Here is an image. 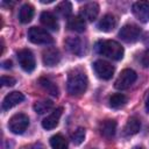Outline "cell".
Wrapping results in <instances>:
<instances>
[{"label": "cell", "mask_w": 149, "mask_h": 149, "mask_svg": "<svg viewBox=\"0 0 149 149\" xmlns=\"http://www.w3.org/2000/svg\"><path fill=\"white\" fill-rule=\"evenodd\" d=\"M68 92L71 95H79L86 91L87 77L80 69L72 70L68 76Z\"/></svg>", "instance_id": "obj_1"}, {"label": "cell", "mask_w": 149, "mask_h": 149, "mask_svg": "<svg viewBox=\"0 0 149 149\" xmlns=\"http://www.w3.org/2000/svg\"><path fill=\"white\" fill-rule=\"evenodd\" d=\"M95 50L98 54L114 61H119L123 57V48L119 42L113 40H102L97 42Z\"/></svg>", "instance_id": "obj_2"}, {"label": "cell", "mask_w": 149, "mask_h": 149, "mask_svg": "<svg viewBox=\"0 0 149 149\" xmlns=\"http://www.w3.org/2000/svg\"><path fill=\"white\" fill-rule=\"evenodd\" d=\"M28 40L34 44H50L54 42L51 35L43 28L31 27L28 30Z\"/></svg>", "instance_id": "obj_3"}, {"label": "cell", "mask_w": 149, "mask_h": 149, "mask_svg": "<svg viewBox=\"0 0 149 149\" xmlns=\"http://www.w3.org/2000/svg\"><path fill=\"white\" fill-rule=\"evenodd\" d=\"M29 126V118L23 113L14 114L8 122V128L14 134H22Z\"/></svg>", "instance_id": "obj_4"}, {"label": "cell", "mask_w": 149, "mask_h": 149, "mask_svg": "<svg viewBox=\"0 0 149 149\" xmlns=\"http://www.w3.org/2000/svg\"><path fill=\"white\" fill-rule=\"evenodd\" d=\"M141 28L136 24H133V23H128V24H125L120 31H119V37L127 42V43H133V42H136L140 36H141Z\"/></svg>", "instance_id": "obj_5"}, {"label": "cell", "mask_w": 149, "mask_h": 149, "mask_svg": "<svg viewBox=\"0 0 149 149\" xmlns=\"http://www.w3.org/2000/svg\"><path fill=\"white\" fill-rule=\"evenodd\" d=\"M136 78H137V74H136V72L134 70H132V69H125L119 74L118 79L115 80L114 86L118 90H127L128 87H130L134 84V81L136 80Z\"/></svg>", "instance_id": "obj_6"}, {"label": "cell", "mask_w": 149, "mask_h": 149, "mask_svg": "<svg viewBox=\"0 0 149 149\" xmlns=\"http://www.w3.org/2000/svg\"><path fill=\"white\" fill-rule=\"evenodd\" d=\"M17 61L21 65V68L27 71V72H31L35 66H36V62H35V57L33 55V52L29 49H22L17 52Z\"/></svg>", "instance_id": "obj_7"}, {"label": "cell", "mask_w": 149, "mask_h": 149, "mask_svg": "<svg viewBox=\"0 0 149 149\" xmlns=\"http://www.w3.org/2000/svg\"><path fill=\"white\" fill-rule=\"evenodd\" d=\"M93 69L95 71V73L98 74V77L102 78V79H109L112 78L113 73H114V66L102 59H98L93 63Z\"/></svg>", "instance_id": "obj_8"}, {"label": "cell", "mask_w": 149, "mask_h": 149, "mask_svg": "<svg viewBox=\"0 0 149 149\" xmlns=\"http://www.w3.org/2000/svg\"><path fill=\"white\" fill-rule=\"evenodd\" d=\"M132 10H133V14L134 16L146 23L149 21V1H136L133 3V7H132Z\"/></svg>", "instance_id": "obj_9"}, {"label": "cell", "mask_w": 149, "mask_h": 149, "mask_svg": "<svg viewBox=\"0 0 149 149\" xmlns=\"http://www.w3.org/2000/svg\"><path fill=\"white\" fill-rule=\"evenodd\" d=\"M99 14V5L97 2H87L80 8L79 16L87 21H94Z\"/></svg>", "instance_id": "obj_10"}, {"label": "cell", "mask_w": 149, "mask_h": 149, "mask_svg": "<svg viewBox=\"0 0 149 149\" xmlns=\"http://www.w3.org/2000/svg\"><path fill=\"white\" fill-rule=\"evenodd\" d=\"M43 64L47 66H55L61 61V54L56 48H47L42 54Z\"/></svg>", "instance_id": "obj_11"}, {"label": "cell", "mask_w": 149, "mask_h": 149, "mask_svg": "<svg viewBox=\"0 0 149 149\" xmlns=\"http://www.w3.org/2000/svg\"><path fill=\"white\" fill-rule=\"evenodd\" d=\"M24 99V95L19 92V91H13L10 93H8L5 98H3V101H2V109L3 111H7V109H10L13 108L14 106H16L17 104L22 102Z\"/></svg>", "instance_id": "obj_12"}, {"label": "cell", "mask_w": 149, "mask_h": 149, "mask_svg": "<svg viewBox=\"0 0 149 149\" xmlns=\"http://www.w3.org/2000/svg\"><path fill=\"white\" fill-rule=\"evenodd\" d=\"M62 112H63V108L62 107H58L56 109L52 111L51 114H49L45 119H43L42 121V127L47 130H51L54 128L57 127L58 125V121L61 119V115H62Z\"/></svg>", "instance_id": "obj_13"}, {"label": "cell", "mask_w": 149, "mask_h": 149, "mask_svg": "<svg viewBox=\"0 0 149 149\" xmlns=\"http://www.w3.org/2000/svg\"><path fill=\"white\" fill-rule=\"evenodd\" d=\"M40 21H41V23L45 28H48L50 30H54V31L58 30V27H59L58 26V21H57L56 16L52 13H50V12H42V14L40 16Z\"/></svg>", "instance_id": "obj_14"}, {"label": "cell", "mask_w": 149, "mask_h": 149, "mask_svg": "<svg viewBox=\"0 0 149 149\" xmlns=\"http://www.w3.org/2000/svg\"><path fill=\"white\" fill-rule=\"evenodd\" d=\"M115 130H116V121L115 120H111V119L109 120H105L99 126L100 134L106 139L113 137L114 134H115Z\"/></svg>", "instance_id": "obj_15"}, {"label": "cell", "mask_w": 149, "mask_h": 149, "mask_svg": "<svg viewBox=\"0 0 149 149\" xmlns=\"http://www.w3.org/2000/svg\"><path fill=\"white\" fill-rule=\"evenodd\" d=\"M116 27V19L114 15L112 14H106L104 15L99 23H98V28L101 30V31H105V33H108V31H112L114 28Z\"/></svg>", "instance_id": "obj_16"}, {"label": "cell", "mask_w": 149, "mask_h": 149, "mask_svg": "<svg viewBox=\"0 0 149 149\" xmlns=\"http://www.w3.org/2000/svg\"><path fill=\"white\" fill-rule=\"evenodd\" d=\"M65 45L66 48L74 55L81 56L84 54V47H83V42L78 38V37H69L65 41Z\"/></svg>", "instance_id": "obj_17"}, {"label": "cell", "mask_w": 149, "mask_h": 149, "mask_svg": "<svg viewBox=\"0 0 149 149\" xmlns=\"http://www.w3.org/2000/svg\"><path fill=\"white\" fill-rule=\"evenodd\" d=\"M140 128H141V121L136 116H132L128 119V121L123 128V135H126V136L135 135L136 133H139Z\"/></svg>", "instance_id": "obj_18"}, {"label": "cell", "mask_w": 149, "mask_h": 149, "mask_svg": "<svg viewBox=\"0 0 149 149\" xmlns=\"http://www.w3.org/2000/svg\"><path fill=\"white\" fill-rule=\"evenodd\" d=\"M68 28L72 31H77V33H83L86 28V23H85V20L77 15V16H71L69 20H68Z\"/></svg>", "instance_id": "obj_19"}, {"label": "cell", "mask_w": 149, "mask_h": 149, "mask_svg": "<svg viewBox=\"0 0 149 149\" xmlns=\"http://www.w3.org/2000/svg\"><path fill=\"white\" fill-rule=\"evenodd\" d=\"M34 16V7L29 3H24L19 10V20L22 23H28Z\"/></svg>", "instance_id": "obj_20"}, {"label": "cell", "mask_w": 149, "mask_h": 149, "mask_svg": "<svg viewBox=\"0 0 149 149\" xmlns=\"http://www.w3.org/2000/svg\"><path fill=\"white\" fill-rule=\"evenodd\" d=\"M38 84H40V86H41L44 91H47L49 94H51V95H54V97H57V95H58V93H59L58 87H57V85H56L55 83H52L50 79L42 77V78L38 79Z\"/></svg>", "instance_id": "obj_21"}, {"label": "cell", "mask_w": 149, "mask_h": 149, "mask_svg": "<svg viewBox=\"0 0 149 149\" xmlns=\"http://www.w3.org/2000/svg\"><path fill=\"white\" fill-rule=\"evenodd\" d=\"M54 108V102L51 100H41L34 104V111L38 114H44Z\"/></svg>", "instance_id": "obj_22"}, {"label": "cell", "mask_w": 149, "mask_h": 149, "mask_svg": "<svg viewBox=\"0 0 149 149\" xmlns=\"http://www.w3.org/2000/svg\"><path fill=\"white\" fill-rule=\"evenodd\" d=\"M50 146L52 149H68V141L61 134H56L50 137Z\"/></svg>", "instance_id": "obj_23"}, {"label": "cell", "mask_w": 149, "mask_h": 149, "mask_svg": "<svg viewBox=\"0 0 149 149\" xmlns=\"http://www.w3.org/2000/svg\"><path fill=\"white\" fill-rule=\"evenodd\" d=\"M127 102V97L122 93H115L109 98V106L113 108H120Z\"/></svg>", "instance_id": "obj_24"}, {"label": "cell", "mask_w": 149, "mask_h": 149, "mask_svg": "<svg viewBox=\"0 0 149 149\" xmlns=\"http://www.w3.org/2000/svg\"><path fill=\"white\" fill-rule=\"evenodd\" d=\"M71 10H72V5L69 1H62L61 3H58L56 6V12L61 16H68V15H70Z\"/></svg>", "instance_id": "obj_25"}, {"label": "cell", "mask_w": 149, "mask_h": 149, "mask_svg": "<svg viewBox=\"0 0 149 149\" xmlns=\"http://www.w3.org/2000/svg\"><path fill=\"white\" fill-rule=\"evenodd\" d=\"M71 139H72L74 144H80L85 139V129L84 128H78L77 130H74Z\"/></svg>", "instance_id": "obj_26"}, {"label": "cell", "mask_w": 149, "mask_h": 149, "mask_svg": "<svg viewBox=\"0 0 149 149\" xmlns=\"http://www.w3.org/2000/svg\"><path fill=\"white\" fill-rule=\"evenodd\" d=\"M1 84L3 86H13L15 84V79L10 76H2L1 77Z\"/></svg>", "instance_id": "obj_27"}, {"label": "cell", "mask_w": 149, "mask_h": 149, "mask_svg": "<svg viewBox=\"0 0 149 149\" xmlns=\"http://www.w3.org/2000/svg\"><path fill=\"white\" fill-rule=\"evenodd\" d=\"M142 64L144 68H149V51L144 52L142 56Z\"/></svg>", "instance_id": "obj_28"}, {"label": "cell", "mask_w": 149, "mask_h": 149, "mask_svg": "<svg viewBox=\"0 0 149 149\" xmlns=\"http://www.w3.org/2000/svg\"><path fill=\"white\" fill-rule=\"evenodd\" d=\"M2 68H3V69H10V68H12V62H10L9 59L2 62Z\"/></svg>", "instance_id": "obj_29"}, {"label": "cell", "mask_w": 149, "mask_h": 149, "mask_svg": "<svg viewBox=\"0 0 149 149\" xmlns=\"http://www.w3.org/2000/svg\"><path fill=\"white\" fill-rule=\"evenodd\" d=\"M146 109L149 113V90H148V92L146 94Z\"/></svg>", "instance_id": "obj_30"}, {"label": "cell", "mask_w": 149, "mask_h": 149, "mask_svg": "<svg viewBox=\"0 0 149 149\" xmlns=\"http://www.w3.org/2000/svg\"><path fill=\"white\" fill-rule=\"evenodd\" d=\"M41 2H43V3H49V2H52V0H42Z\"/></svg>", "instance_id": "obj_31"}, {"label": "cell", "mask_w": 149, "mask_h": 149, "mask_svg": "<svg viewBox=\"0 0 149 149\" xmlns=\"http://www.w3.org/2000/svg\"><path fill=\"white\" fill-rule=\"evenodd\" d=\"M134 149H143V148H141V147H136V148H134Z\"/></svg>", "instance_id": "obj_32"}]
</instances>
